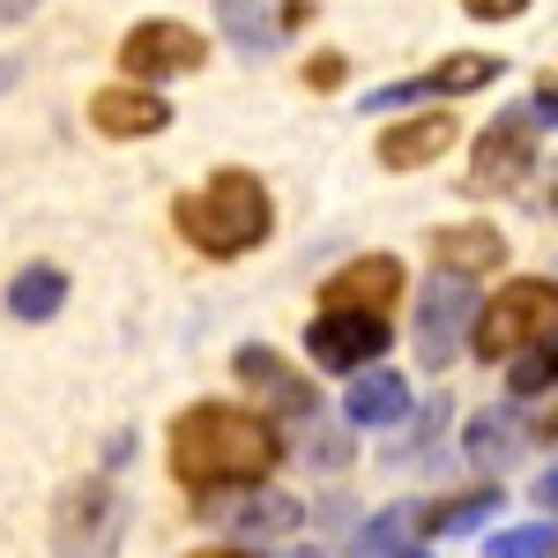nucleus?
I'll return each mask as SVG.
<instances>
[{"mask_svg": "<svg viewBox=\"0 0 558 558\" xmlns=\"http://www.w3.org/2000/svg\"><path fill=\"white\" fill-rule=\"evenodd\" d=\"M216 521L231 529H291L299 521V499H276V492H246V499H209Z\"/></svg>", "mask_w": 558, "mask_h": 558, "instance_id": "a211bd4d", "label": "nucleus"}, {"mask_svg": "<svg viewBox=\"0 0 558 558\" xmlns=\"http://www.w3.org/2000/svg\"><path fill=\"white\" fill-rule=\"evenodd\" d=\"M499 75H507V60H492V52H454V60H439L417 83L373 89V112H387V105H425V97H447V89H484V83H499Z\"/></svg>", "mask_w": 558, "mask_h": 558, "instance_id": "9b49d317", "label": "nucleus"}, {"mask_svg": "<svg viewBox=\"0 0 558 558\" xmlns=\"http://www.w3.org/2000/svg\"><path fill=\"white\" fill-rule=\"evenodd\" d=\"M551 202H558V186H551Z\"/></svg>", "mask_w": 558, "mask_h": 558, "instance_id": "c756f323", "label": "nucleus"}, {"mask_svg": "<svg viewBox=\"0 0 558 558\" xmlns=\"http://www.w3.org/2000/svg\"><path fill=\"white\" fill-rule=\"evenodd\" d=\"M529 120H536V128H558V89H536V97H529Z\"/></svg>", "mask_w": 558, "mask_h": 558, "instance_id": "a878e982", "label": "nucleus"}, {"mask_svg": "<svg viewBox=\"0 0 558 558\" xmlns=\"http://www.w3.org/2000/svg\"><path fill=\"white\" fill-rule=\"evenodd\" d=\"M172 223H179V239H186L194 254L239 260V254H254L260 239H268L276 209H268V186H260L254 172H216L202 194H179Z\"/></svg>", "mask_w": 558, "mask_h": 558, "instance_id": "f03ea898", "label": "nucleus"}, {"mask_svg": "<svg viewBox=\"0 0 558 558\" xmlns=\"http://www.w3.org/2000/svg\"><path fill=\"white\" fill-rule=\"evenodd\" d=\"M209 60V38L202 31H186V23H134L128 45H120V75H134V89L142 83H172V75H194Z\"/></svg>", "mask_w": 558, "mask_h": 558, "instance_id": "20e7f679", "label": "nucleus"}, {"mask_svg": "<svg viewBox=\"0 0 558 558\" xmlns=\"http://www.w3.org/2000/svg\"><path fill=\"white\" fill-rule=\"evenodd\" d=\"M186 558H254V551H186Z\"/></svg>", "mask_w": 558, "mask_h": 558, "instance_id": "cd10ccee", "label": "nucleus"}, {"mask_svg": "<svg viewBox=\"0 0 558 558\" xmlns=\"http://www.w3.org/2000/svg\"><path fill=\"white\" fill-rule=\"evenodd\" d=\"M387 350V320L373 313H320L313 328H305V357L320 365V373H357L365 357H380Z\"/></svg>", "mask_w": 558, "mask_h": 558, "instance_id": "6e6552de", "label": "nucleus"}, {"mask_svg": "<svg viewBox=\"0 0 558 558\" xmlns=\"http://www.w3.org/2000/svg\"><path fill=\"white\" fill-rule=\"evenodd\" d=\"M283 462V439L260 410L239 402H194L172 425V476L186 492H254L260 476Z\"/></svg>", "mask_w": 558, "mask_h": 558, "instance_id": "f257e3e1", "label": "nucleus"}, {"mask_svg": "<svg viewBox=\"0 0 558 558\" xmlns=\"http://www.w3.org/2000/svg\"><path fill=\"white\" fill-rule=\"evenodd\" d=\"M476 283L470 276H432L425 283V320H417V350H425V373H439L447 357H454V343H462V328H476Z\"/></svg>", "mask_w": 558, "mask_h": 558, "instance_id": "0eeeda50", "label": "nucleus"}, {"mask_svg": "<svg viewBox=\"0 0 558 558\" xmlns=\"http://www.w3.org/2000/svg\"><path fill=\"white\" fill-rule=\"evenodd\" d=\"M536 120L529 112H499L492 128L476 134V157H470V186L476 194H514L529 179V157H536Z\"/></svg>", "mask_w": 558, "mask_h": 558, "instance_id": "423d86ee", "label": "nucleus"}, {"mask_svg": "<svg viewBox=\"0 0 558 558\" xmlns=\"http://www.w3.org/2000/svg\"><path fill=\"white\" fill-rule=\"evenodd\" d=\"M60 305H68V276L45 268V260H38V268H23V276L8 283V313H15V320H52Z\"/></svg>", "mask_w": 558, "mask_h": 558, "instance_id": "dca6fc26", "label": "nucleus"}, {"mask_svg": "<svg viewBox=\"0 0 558 558\" xmlns=\"http://www.w3.org/2000/svg\"><path fill=\"white\" fill-rule=\"evenodd\" d=\"M395 291H402V268L387 254H357L320 283V305H328V313H373V320H380L387 305H395Z\"/></svg>", "mask_w": 558, "mask_h": 558, "instance_id": "1a4fd4ad", "label": "nucleus"}, {"mask_svg": "<svg viewBox=\"0 0 558 558\" xmlns=\"http://www.w3.org/2000/svg\"><path fill=\"white\" fill-rule=\"evenodd\" d=\"M410 529H417V514H402V507H395V514H380L373 529H365V544H357V558H387L395 544H402V536H410Z\"/></svg>", "mask_w": 558, "mask_h": 558, "instance_id": "5701e85b", "label": "nucleus"}, {"mask_svg": "<svg viewBox=\"0 0 558 558\" xmlns=\"http://www.w3.org/2000/svg\"><path fill=\"white\" fill-rule=\"evenodd\" d=\"M454 120L447 112H425V120H402V128L380 134V165L387 172H417V165H439L447 149H454Z\"/></svg>", "mask_w": 558, "mask_h": 558, "instance_id": "ddd939ff", "label": "nucleus"}, {"mask_svg": "<svg viewBox=\"0 0 558 558\" xmlns=\"http://www.w3.org/2000/svg\"><path fill=\"white\" fill-rule=\"evenodd\" d=\"M216 15H223V38L239 45H276L305 23V8H216Z\"/></svg>", "mask_w": 558, "mask_h": 558, "instance_id": "f3484780", "label": "nucleus"}, {"mask_svg": "<svg viewBox=\"0 0 558 558\" xmlns=\"http://www.w3.org/2000/svg\"><path fill=\"white\" fill-rule=\"evenodd\" d=\"M470 15H484V23H514V15H529V8H521V0H476Z\"/></svg>", "mask_w": 558, "mask_h": 558, "instance_id": "393cba45", "label": "nucleus"}, {"mask_svg": "<svg viewBox=\"0 0 558 558\" xmlns=\"http://www.w3.org/2000/svg\"><path fill=\"white\" fill-rule=\"evenodd\" d=\"M120 521H128V507H120V492H112L105 476L75 484V492L60 499V514H52L60 558H105L112 544H120Z\"/></svg>", "mask_w": 558, "mask_h": 558, "instance_id": "39448f33", "label": "nucleus"}, {"mask_svg": "<svg viewBox=\"0 0 558 558\" xmlns=\"http://www.w3.org/2000/svg\"><path fill=\"white\" fill-rule=\"evenodd\" d=\"M544 432H551V439H558V417H544Z\"/></svg>", "mask_w": 558, "mask_h": 558, "instance_id": "c85d7f7f", "label": "nucleus"}, {"mask_svg": "<svg viewBox=\"0 0 558 558\" xmlns=\"http://www.w3.org/2000/svg\"><path fill=\"white\" fill-rule=\"evenodd\" d=\"M544 336H558V283H544V276H514L470 328L476 357H521V350H536Z\"/></svg>", "mask_w": 558, "mask_h": 558, "instance_id": "7ed1b4c3", "label": "nucleus"}, {"mask_svg": "<svg viewBox=\"0 0 558 558\" xmlns=\"http://www.w3.org/2000/svg\"><path fill=\"white\" fill-rule=\"evenodd\" d=\"M410 410V387H402V373H365V380H350V395H343V417L350 425H395Z\"/></svg>", "mask_w": 558, "mask_h": 558, "instance_id": "2eb2a0df", "label": "nucleus"}, {"mask_svg": "<svg viewBox=\"0 0 558 558\" xmlns=\"http://www.w3.org/2000/svg\"><path fill=\"white\" fill-rule=\"evenodd\" d=\"M305 83H313V89H336V83H343V60H336V52H320V60L305 68Z\"/></svg>", "mask_w": 558, "mask_h": 558, "instance_id": "b1692460", "label": "nucleus"}, {"mask_svg": "<svg viewBox=\"0 0 558 558\" xmlns=\"http://www.w3.org/2000/svg\"><path fill=\"white\" fill-rule=\"evenodd\" d=\"M89 120L97 134H112V142H149V134L172 128V105L157 97V89H134V83H112L89 97Z\"/></svg>", "mask_w": 558, "mask_h": 558, "instance_id": "9d476101", "label": "nucleus"}, {"mask_svg": "<svg viewBox=\"0 0 558 558\" xmlns=\"http://www.w3.org/2000/svg\"><path fill=\"white\" fill-rule=\"evenodd\" d=\"M499 499H507V492H470V499H454V507H432L425 529H470V521H492Z\"/></svg>", "mask_w": 558, "mask_h": 558, "instance_id": "4be33fe9", "label": "nucleus"}, {"mask_svg": "<svg viewBox=\"0 0 558 558\" xmlns=\"http://www.w3.org/2000/svg\"><path fill=\"white\" fill-rule=\"evenodd\" d=\"M239 380H246V395H260L268 410H283L291 425H305V417H313V380H305V373H291L276 350H260V343L239 350Z\"/></svg>", "mask_w": 558, "mask_h": 558, "instance_id": "f8f14e48", "label": "nucleus"}, {"mask_svg": "<svg viewBox=\"0 0 558 558\" xmlns=\"http://www.w3.org/2000/svg\"><path fill=\"white\" fill-rule=\"evenodd\" d=\"M507 387H514V395H544V387H558V336H544L536 350H521L514 373H507Z\"/></svg>", "mask_w": 558, "mask_h": 558, "instance_id": "aec40b11", "label": "nucleus"}, {"mask_svg": "<svg viewBox=\"0 0 558 558\" xmlns=\"http://www.w3.org/2000/svg\"><path fill=\"white\" fill-rule=\"evenodd\" d=\"M536 499H544V507H551V514H558V470L544 476V492H536Z\"/></svg>", "mask_w": 558, "mask_h": 558, "instance_id": "bb28decb", "label": "nucleus"}, {"mask_svg": "<svg viewBox=\"0 0 558 558\" xmlns=\"http://www.w3.org/2000/svg\"><path fill=\"white\" fill-rule=\"evenodd\" d=\"M432 254H439V268L447 276H484V268H499L507 260V239L492 231V223H439L432 231Z\"/></svg>", "mask_w": 558, "mask_h": 558, "instance_id": "4468645a", "label": "nucleus"}, {"mask_svg": "<svg viewBox=\"0 0 558 558\" xmlns=\"http://www.w3.org/2000/svg\"><path fill=\"white\" fill-rule=\"evenodd\" d=\"M514 447H521L514 417H476V425H470V454H476V462H507Z\"/></svg>", "mask_w": 558, "mask_h": 558, "instance_id": "412c9836", "label": "nucleus"}, {"mask_svg": "<svg viewBox=\"0 0 558 558\" xmlns=\"http://www.w3.org/2000/svg\"><path fill=\"white\" fill-rule=\"evenodd\" d=\"M484 558H558V529L551 521H521V529H499Z\"/></svg>", "mask_w": 558, "mask_h": 558, "instance_id": "6ab92c4d", "label": "nucleus"}]
</instances>
